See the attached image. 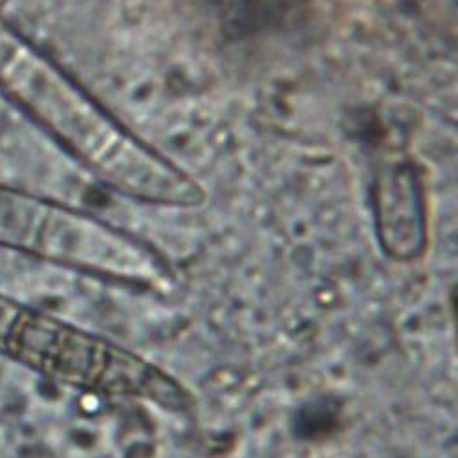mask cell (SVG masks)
I'll use <instances>...</instances> for the list:
<instances>
[{
	"label": "cell",
	"mask_w": 458,
	"mask_h": 458,
	"mask_svg": "<svg viewBox=\"0 0 458 458\" xmlns=\"http://www.w3.org/2000/svg\"><path fill=\"white\" fill-rule=\"evenodd\" d=\"M0 345L59 384L191 414L195 396L167 370L110 339L45 314L0 307Z\"/></svg>",
	"instance_id": "6da1fadb"
}]
</instances>
